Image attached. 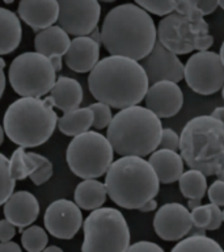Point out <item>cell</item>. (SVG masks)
<instances>
[{"label": "cell", "mask_w": 224, "mask_h": 252, "mask_svg": "<svg viewBox=\"0 0 224 252\" xmlns=\"http://www.w3.org/2000/svg\"><path fill=\"white\" fill-rule=\"evenodd\" d=\"M37 165L35 161L29 157V154L25 153L23 146L16 149L9 159V169H11L12 177L17 180H25L31 173L34 172Z\"/></svg>", "instance_id": "83f0119b"}, {"label": "cell", "mask_w": 224, "mask_h": 252, "mask_svg": "<svg viewBox=\"0 0 224 252\" xmlns=\"http://www.w3.org/2000/svg\"><path fill=\"white\" fill-rule=\"evenodd\" d=\"M148 161L155 169L159 181L163 184H172L178 181L184 172V159L181 154L173 150H155L152 154H149Z\"/></svg>", "instance_id": "44dd1931"}, {"label": "cell", "mask_w": 224, "mask_h": 252, "mask_svg": "<svg viewBox=\"0 0 224 252\" xmlns=\"http://www.w3.org/2000/svg\"><path fill=\"white\" fill-rule=\"evenodd\" d=\"M172 251L185 252H222L223 248L216 240L206 235H190L189 238H182L180 242L172 248Z\"/></svg>", "instance_id": "4316f807"}, {"label": "cell", "mask_w": 224, "mask_h": 252, "mask_svg": "<svg viewBox=\"0 0 224 252\" xmlns=\"http://www.w3.org/2000/svg\"><path fill=\"white\" fill-rule=\"evenodd\" d=\"M23 38L20 19L7 8L0 7V55L11 54Z\"/></svg>", "instance_id": "603a6c76"}, {"label": "cell", "mask_w": 224, "mask_h": 252, "mask_svg": "<svg viewBox=\"0 0 224 252\" xmlns=\"http://www.w3.org/2000/svg\"><path fill=\"white\" fill-rule=\"evenodd\" d=\"M161 130L160 118L147 106L137 104L123 108L112 118L106 138L118 155L144 158L159 149Z\"/></svg>", "instance_id": "277c9868"}, {"label": "cell", "mask_w": 224, "mask_h": 252, "mask_svg": "<svg viewBox=\"0 0 224 252\" xmlns=\"http://www.w3.org/2000/svg\"><path fill=\"white\" fill-rule=\"evenodd\" d=\"M184 79L196 94H216L224 86V64L220 55L208 50L193 54L185 64Z\"/></svg>", "instance_id": "8fae6325"}, {"label": "cell", "mask_w": 224, "mask_h": 252, "mask_svg": "<svg viewBox=\"0 0 224 252\" xmlns=\"http://www.w3.org/2000/svg\"><path fill=\"white\" fill-rule=\"evenodd\" d=\"M203 172L199 169L190 168L186 172H182V175L178 179L180 184V190L182 196L186 198H203L206 192H207V179Z\"/></svg>", "instance_id": "484cf974"}, {"label": "cell", "mask_w": 224, "mask_h": 252, "mask_svg": "<svg viewBox=\"0 0 224 252\" xmlns=\"http://www.w3.org/2000/svg\"><path fill=\"white\" fill-rule=\"evenodd\" d=\"M193 226L190 210L178 202L163 205L155 214L153 228L163 240L174 242L188 235Z\"/></svg>", "instance_id": "9a60e30c"}, {"label": "cell", "mask_w": 224, "mask_h": 252, "mask_svg": "<svg viewBox=\"0 0 224 252\" xmlns=\"http://www.w3.org/2000/svg\"><path fill=\"white\" fill-rule=\"evenodd\" d=\"M4 216L19 228L27 227L38 218V201L34 194L27 190L12 193L9 198L4 202Z\"/></svg>", "instance_id": "ffe728a7"}, {"label": "cell", "mask_w": 224, "mask_h": 252, "mask_svg": "<svg viewBox=\"0 0 224 252\" xmlns=\"http://www.w3.org/2000/svg\"><path fill=\"white\" fill-rule=\"evenodd\" d=\"M16 180L12 177L9 169V159L0 153V205L9 198L15 190Z\"/></svg>", "instance_id": "4dcf8cb0"}, {"label": "cell", "mask_w": 224, "mask_h": 252, "mask_svg": "<svg viewBox=\"0 0 224 252\" xmlns=\"http://www.w3.org/2000/svg\"><path fill=\"white\" fill-rule=\"evenodd\" d=\"M105 187L110 200L123 209H139L160 190L152 165L141 157L127 155L110 164Z\"/></svg>", "instance_id": "5b68a950"}, {"label": "cell", "mask_w": 224, "mask_h": 252, "mask_svg": "<svg viewBox=\"0 0 224 252\" xmlns=\"http://www.w3.org/2000/svg\"><path fill=\"white\" fill-rule=\"evenodd\" d=\"M50 97L53 98L54 106L66 113L80 106L83 101V88L78 80L68 76H60L50 91Z\"/></svg>", "instance_id": "7402d4cb"}, {"label": "cell", "mask_w": 224, "mask_h": 252, "mask_svg": "<svg viewBox=\"0 0 224 252\" xmlns=\"http://www.w3.org/2000/svg\"><path fill=\"white\" fill-rule=\"evenodd\" d=\"M190 216H192L193 224L196 227L206 228L210 222V210H208L207 205H199V206L192 209Z\"/></svg>", "instance_id": "e575fe53"}, {"label": "cell", "mask_w": 224, "mask_h": 252, "mask_svg": "<svg viewBox=\"0 0 224 252\" xmlns=\"http://www.w3.org/2000/svg\"><path fill=\"white\" fill-rule=\"evenodd\" d=\"M92 113H93V127L97 130H102L108 127L112 121V110H110V106L105 102H94V104H90L89 105Z\"/></svg>", "instance_id": "d6a6232c"}, {"label": "cell", "mask_w": 224, "mask_h": 252, "mask_svg": "<svg viewBox=\"0 0 224 252\" xmlns=\"http://www.w3.org/2000/svg\"><path fill=\"white\" fill-rule=\"evenodd\" d=\"M4 142V127L3 126H0V146L3 145Z\"/></svg>", "instance_id": "f907efd6"}, {"label": "cell", "mask_w": 224, "mask_h": 252, "mask_svg": "<svg viewBox=\"0 0 224 252\" xmlns=\"http://www.w3.org/2000/svg\"><path fill=\"white\" fill-rule=\"evenodd\" d=\"M160 149L173 150V151H178L180 150V135L174 131V130L165 127L161 130V138L160 143H159Z\"/></svg>", "instance_id": "836d02e7"}, {"label": "cell", "mask_w": 224, "mask_h": 252, "mask_svg": "<svg viewBox=\"0 0 224 252\" xmlns=\"http://www.w3.org/2000/svg\"><path fill=\"white\" fill-rule=\"evenodd\" d=\"M49 243L46 231L39 226H30L21 234V244L28 252H41Z\"/></svg>", "instance_id": "f1b7e54d"}, {"label": "cell", "mask_w": 224, "mask_h": 252, "mask_svg": "<svg viewBox=\"0 0 224 252\" xmlns=\"http://www.w3.org/2000/svg\"><path fill=\"white\" fill-rule=\"evenodd\" d=\"M219 55H220V59H222V62H223V64H224V41H223V43H222V46H220Z\"/></svg>", "instance_id": "681fc988"}, {"label": "cell", "mask_w": 224, "mask_h": 252, "mask_svg": "<svg viewBox=\"0 0 224 252\" xmlns=\"http://www.w3.org/2000/svg\"><path fill=\"white\" fill-rule=\"evenodd\" d=\"M211 116L212 117H215L216 120L224 122V106H219V108H216V109L212 110Z\"/></svg>", "instance_id": "f6af8a7d"}, {"label": "cell", "mask_w": 224, "mask_h": 252, "mask_svg": "<svg viewBox=\"0 0 224 252\" xmlns=\"http://www.w3.org/2000/svg\"><path fill=\"white\" fill-rule=\"evenodd\" d=\"M223 223H224V210H223Z\"/></svg>", "instance_id": "9f6ffc18"}, {"label": "cell", "mask_w": 224, "mask_h": 252, "mask_svg": "<svg viewBox=\"0 0 224 252\" xmlns=\"http://www.w3.org/2000/svg\"><path fill=\"white\" fill-rule=\"evenodd\" d=\"M47 232L58 239H72L83 224V214L76 202L56 200L49 205L43 217Z\"/></svg>", "instance_id": "4fadbf2b"}, {"label": "cell", "mask_w": 224, "mask_h": 252, "mask_svg": "<svg viewBox=\"0 0 224 252\" xmlns=\"http://www.w3.org/2000/svg\"><path fill=\"white\" fill-rule=\"evenodd\" d=\"M207 206L210 210V222L206 226V230L214 231V230H218L223 223V210H220L219 205L212 204V202H210Z\"/></svg>", "instance_id": "8d00e7d4"}, {"label": "cell", "mask_w": 224, "mask_h": 252, "mask_svg": "<svg viewBox=\"0 0 224 252\" xmlns=\"http://www.w3.org/2000/svg\"><path fill=\"white\" fill-rule=\"evenodd\" d=\"M20 19L34 32L56 23L59 15L58 0H21L17 7Z\"/></svg>", "instance_id": "d6986e66"}, {"label": "cell", "mask_w": 224, "mask_h": 252, "mask_svg": "<svg viewBox=\"0 0 224 252\" xmlns=\"http://www.w3.org/2000/svg\"><path fill=\"white\" fill-rule=\"evenodd\" d=\"M70 34L59 25H51L37 32L34 38V49L37 53L50 59L55 71L62 70V58L70 46Z\"/></svg>", "instance_id": "e0dca14e"}, {"label": "cell", "mask_w": 224, "mask_h": 252, "mask_svg": "<svg viewBox=\"0 0 224 252\" xmlns=\"http://www.w3.org/2000/svg\"><path fill=\"white\" fill-rule=\"evenodd\" d=\"M140 64L147 74L149 84L160 80L180 83L184 79L185 66L182 62L177 54L168 50L159 39L155 42V46L149 51V54L140 59Z\"/></svg>", "instance_id": "5bb4252c"}, {"label": "cell", "mask_w": 224, "mask_h": 252, "mask_svg": "<svg viewBox=\"0 0 224 252\" xmlns=\"http://www.w3.org/2000/svg\"><path fill=\"white\" fill-rule=\"evenodd\" d=\"M144 101L145 106L160 120L170 118L176 116L184 106V94L177 83L160 80L149 84Z\"/></svg>", "instance_id": "2e32d148"}, {"label": "cell", "mask_w": 224, "mask_h": 252, "mask_svg": "<svg viewBox=\"0 0 224 252\" xmlns=\"http://www.w3.org/2000/svg\"><path fill=\"white\" fill-rule=\"evenodd\" d=\"M64 63L75 72H89L100 59V43L89 35H78L71 41Z\"/></svg>", "instance_id": "ac0fdd59"}, {"label": "cell", "mask_w": 224, "mask_h": 252, "mask_svg": "<svg viewBox=\"0 0 224 252\" xmlns=\"http://www.w3.org/2000/svg\"><path fill=\"white\" fill-rule=\"evenodd\" d=\"M127 251H140V252H163V247H160L159 244L153 243V242H148V240H140L137 243L131 244L127 248Z\"/></svg>", "instance_id": "74e56055"}, {"label": "cell", "mask_w": 224, "mask_h": 252, "mask_svg": "<svg viewBox=\"0 0 224 252\" xmlns=\"http://www.w3.org/2000/svg\"><path fill=\"white\" fill-rule=\"evenodd\" d=\"M13 1H15V0H4V3L5 4H11V3H13Z\"/></svg>", "instance_id": "db71d44e"}, {"label": "cell", "mask_w": 224, "mask_h": 252, "mask_svg": "<svg viewBox=\"0 0 224 252\" xmlns=\"http://www.w3.org/2000/svg\"><path fill=\"white\" fill-rule=\"evenodd\" d=\"M135 3L156 16H165L174 12L181 0H134Z\"/></svg>", "instance_id": "1f68e13d"}, {"label": "cell", "mask_w": 224, "mask_h": 252, "mask_svg": "<svg viewBox=\"0 0 224 252\" xmlns=\"http://www.w3.org/2000/svg\"><path fill=\"white\" fill-rule=\"evenodd\" d=\"M3 122L4 133L13 143L37 147L50 139L58 124V114L50 96H23L8 106Z\"/></svg>", "instance_id": "8992f818"}, {"label": "cell", "mask_w": 224, "mask_h": 252, "mask_svg": "<svg viewBox=\"0 0 224 252\" xmlns=\"http://www.w3.org/2000/svg\"><path fill=\"white\" fill-rule=\"evenodd\" d=\"M214 43V37L211 34H202L198 35L196 38V45H194V50L203 51L208 50Z\"/></svg>", "instance_id": "60d3db41"}, {"label": "cell", "mask_w": 224, "mask_h": 252, "mask_svg": "<svg viewBox=\"0 0 224 252\" xmlns=\"http://www.w3.org/2000/svg\"><path fill=\"white\" fill-rule=\"evenodd\" d=\"M8 78L13 91L20 96L41 97L53 90L56 71L47 57L37 51H28L12 61Z\"/></svg>", "instance_id": "30bf717a"}, {"label": "cell", "mask_w": 224, "mask_h": 252, "mask_svg": "<svg viewBox=\"0 0 224 252\" xmlns=\"http://www.w3.org/2000/svg\"><path fill=\"white\" fill-rule=\"evenodd\" d=\"M218 4H219V7L224 11V0H218Z\"/></svg>", "instance_id": "816d5d0a"}, {"label": "cell", "mask_w": 224, "mask_h": 252, "mask_svg": "<svg viewBox=\"0 0 224 252\" xmlns=\"http://www.w3.org/2000/svg\"><path fill=\"white\" fill-rule=\"evenodd\" d=\"M207 196L210 202L219 206H224V181L223 180H215L207 188Z\"/></svg>", "instance_id": "d590c367"}, {"label": "cell", "mask_w": 224, "mask_h": 252, "mask_svg": "<svg viewBox=\"0 0 224 252\" xmlns=\"http://www.w3.org/2000/svg\"><path fill=\"white\" fill-rule=\"evenodd\" d=\"M180 153L189 168L224 181V122L212 116H196L184 126Z\"/></svg>", "instance_id": "3957f363"}, {"label": "cell", "mask_w": 224, "mask_h": 252, "mask_svg": "<svg viewBox=\"0 0 224 252\" xmlns=\"http://www.w3.org/2000/svg\"><path fill=\"white\" fill-rule=\"evenodd\" d=\"M43 251H47V252H60L62 251V248H59V247H55V246H51V247H45V250Z\"/></svg>", "instance_id": "c3c4849f"}, {"label": "cell", "mask_w": 224, "mask_h": 252, "mask_svg": "<svg viewBox=\"0 0 224 252\" xmlns=\"http://www.w3.org/2000/svg\"><path fill=\"white\" fill-rule=\"evenodd\" d=\"M98 1H104V3H113L115 0H98Z\"/></svg>", "instance_id": "f5cc1de1"}, {"label": "cell", "mask_w": 224, "mask_h": 252, "mask_svg": "<svg viewBox=\"0 0 224 252\" xmlns=\"http://www.w3.org/2000/svg\"><path fill=\"white\" fill-rule=\"evenodd\" d=\"M222 96H223V100H224V86L222 87Z\"/></svg>", "instance_id": "11a10c76"}, {"label": "cell", "mask_w": 224, "mask_h": 252, "mask_svg": "<svg viewBox=\"0 0 224 252\" xmlns=\"http://www.w3.org/2000/svg\"><path fill=\"white\" fill-rule=\"evenodd\" d=\"M157 208V202L155 201V198H151L145 202L144 205H141L140 208L138 209L139 212L141 213H148V212H153V210H156Z\"/></svg>", "instance_id": "ee69618b"}, {"label": "cell", "mask_w": 224, "mask_h": 252, "mask_svg": "<svg viewBox=\"0 0 224 252\" xmlns=\"http://www.w3.org/2000/svg\"><path fill=\"white\" fill-rule=\"evenodd\" d=\"M114 150L109 139L96 131H85L74 137L67 147L66 159L74 175L82 179L104 176L113 163Z\"/></svg>", "instance_id": "9c48e42d"}, {"label": "cell", "mask_w": 224, "mask_h": 252, "mask_svg": "<svg viewBox=\"0 0 224 252\" xmlns=\"http://www.w3.org/2000/svg\"><path fill=\"white\" fill-rule=\"evenodd\" d=\"M93 125V113L90 108H76L66 112L62 117L58 118V129L60 133L68 137H76L79 134L85 133Z\"/></svg>", "instance_id": "d4e9b609"}, {"label": "cell", "mask_w": 224, "mask_h": 252, "mask_svg": "<svg viewBox=\"0 0 224 252\" xmlns=\"http://www.w3.org/2000/svg\"><path fill=\"white\" fill-rule=\"evenodd\" d=\"M88 87L96 100L123 109L144 98L149 83L141 64L135 59L110 55L98 61L89 71Z\"/></svg>", "instance_id": "6da1fadb"}, {"label": "cell", "mask_w": 224, "mask_h": 252, "mask_svg": "<svg viewBox=\"0 0 224 252\" xmlns=\"http://www.w3.org/2000/svg\"><path fill=\"white\" fill-rule=\"evenodd\" d=\"M20 252L21 247L19 244L12 242V240H7V242H0V252Z\"/></svg>", "instance_id": "b9f144b4"}, {"label": "cell", "mask_w": 224, "mask_h": 252, "mask_svg": "<svg viewBox=\"0 0 224 252\" xmlns=\"http://www.w3.org/2000/svg\"><path fill=\"white\" fill-rule=\"evenodd\" d=\"M108 190L105 184L94 179H84L75 189V202L80 209L94 210L105 204Z\"/></svg>", "instance_id": "cb8c5ba5"}, {"label": "cell", "mask_w": 224, "mask_h": 252, "mask_svg": "<svg viewBox=\"0 0 224 252\" xmlns=\"http://www.w3.org/2000/svg\"><path fill=\"white\" fill-rule=\"evenodd\" d=\"M101 43L112 55L140 61L155 46L157 28L149 12L126 3L110 9L101 27Z\"/></svg>", "instance_id": "7a4b0ae2"}, {"label": "cell", "mask_w": 224, "mask_h": 252, "mask_svg": "<svg viewBox=\"0 0 224 252\" xmlns=\"http://www.w3.org/2000/svg\"><path fill=\"white\" fill-rule=\"evenodd\" d=\"M4 68H5V61L0 58V98L3 96L4 90H5V75H4Z\"/></svg>", "instance_id": "7bdbcfd3"}, {"label": "cell", "mask_w": 224, "mask_h": 252, "mask_svg": "<svg viewBox=\"0 0 224 252\" xmlns=\"http://www.w3.org/2000/svg\"><path fill=\"white\" fill-rule=\"evenodd\" d=\"M15 235H16L15 224L11 223L7 218L0 220V242H7V240H11Z\"/></svg>", "instance_id": "f35d334b"}, {"label": "cell", "mask_w": 224, "mask_h": 252, "mask_svg": "<svg viewBox=\"0 0 224 252\" xmlns=\"http://www.w3.org/2000/svg\"><path fill=\"white\" fill-rule=\"evenodd\" d=\"M56 23L71 35H89L101 16L98 0H58Z\"/></svg>", "instance_id": "7c38bea8"}, {"label": "cell", "mask_w": 224, "mask_h": 252, "mask_svg": "<svg viewBox=\"0 0 224 252\" xmlns=\"http://www.w3.org/2000/svg\"><path fill=\"white\" fill-rule=\"evenodd\" d=\"M203 17L196 0H181L176 11L159 23L157 39L174 54H189L194 50L196 37L210 31Z\"/></svg>", "instance_id": "52a82bcc"}, {"label": "cell", "mask_w": 224, "mask_h": 252, "mask_svg": "<svg viewBox=\"0 0 224 252\" xmlns=\"http://www.w3.org/2000/svg\"><path fill=\"white\" fill-rule=\"evenodd\" d=\"M29 157L35 161V165L37 168L33 173H31L29 179L31 180V183L34 185H42L45 184L46 181H49L54 175V167H53V163H51L47 158H45L43 155H39L37 153H28Z\"/></svg>", "instance_id": "f546056e"}, {"label": "cell", "mask_w": 224, "mask_h": 252, "mask_svg": "<svg viewBox=\"0 0 224 252\" xmlns=\"http://www.w3.org/2000/svg\"><path fill=\"white\" fill-rule=\"evenodd\" d=\"M83 228V252H123L130 246L129 224L118 209H94Z\"/></svg>", "instance_id": "ba28073f"}, {"label": "cell", "mask_w": 224, "mask_h": 252, "mask_svg": "<svg viewBox=\"0 0 224 252\" xmlns=\"http://www.w3.org/2000/svg\"><path fill=\"white\" fill-rule=\"evenodd\" d=\"M206 231H207L206 228L196 227V226H194V224H193L188 235H206Z\"/></svg>", "instance_id": "bcb514c9"}, {"label": "cell", "mask_w": 224, "mask_h": 252, "mask_svg": "<svg viewBox=\"0 0 224 252\" xmlns=\"http://www.w3.org/2000/svg\"><path fill=\"white\" fill-rule=\"evenodd\" d=\"M199 205H202V200H200V198H189L188 208L190 209V210L196 208V206H199Z\"/></svg>", "instance_id": "7dc6e473"}, {"label": "cell", "mask_w": 224, "mask_h": 252, "mask_svg": "<svg viewBox=\"0 0 224 252\" xmlns=\"http://www.w3.org/2000/svg\"><path fill=\"white\" fill-rule=\"evenodd\" d=\"M196 3L203 16L211 15L212 12H215L216 8L219 7L218 0H196Z\"/></svg>", "instance_id": "ab89813d"}]
</instances>
